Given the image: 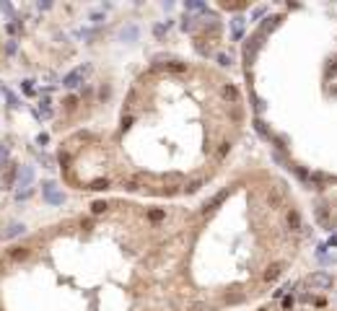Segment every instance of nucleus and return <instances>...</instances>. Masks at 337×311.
<instances>
[{"instance_id": "nucleus-6", "label": "nucleus", "mask_w": 337, "mask_h": 311, "mask_svg": "<svg viewBox=\"0 0 337 311\" xmlns=\"http://www.w3.org/2000/svg\"><path fill=\"white\" fill-rule=\"evenodd\" d=\"M32 179H34V169L32 166H24L18 174V187H32Z\"/></svg>"}, {"instance_id": "nucleus-8", "label": "nucleus", "mask_w": 337, "mask_h": 311, "mask_svg": "<svg viewBox=\"0 0 337 311\" xmlns=\"http://www.w3.org/2000/svg\"><path fill=\"white\" fill-rule=\"evenodd\" d=\"M0 91H3V96H5V101H8V107H13V109H18L21 107V101H18V96L16 94H11L5 86H0Z\"/></svg>"}, {"instance_id": "nucleus-18", "label": "nucleus", "mask_w": 337, "mask_h": 311, "mask_svg": "<svg viewBox=\"0 0 337 311\" xmlns=\"http://www.w3.org/2000/svg\"><path fill=\"white\" fill-rule=\"evenodd\" d=\"M24 257H26V249L24 246H18L16 252H13V260H24Z\"/></svg>"}, {"instance_id": "nucleus-11", "label": "nucleus", "mask_w": 337, "mask_h": 311, "mask_svg": "<svg viewBox=\"0 0 337 311\" xmlns=\"http://www.w3.org/2000/svg\"><path fill=\"white\" fill-rule=\"evenodd\" d=\"M107 208H109V205L104 202V200H96V202H91V213H94V215H101V213H107Z\"/></svg>"}, {"instance_id": "nucleus-9", "label": "nucleus", "mask_w": 337, "mask_h": 311, "mask_svg": "<svg viewBox=\"0 0 337 311\" xmlns=\"http://www.w3.org/2000/svg\"><path fill=\"white\" fill-rule=\"evenodd\" d=\"M88 18H91V24H96V26H101L104 21H107V16H104V11H88Z\"/></svg>"}, {"instance_id": "nucleus-16", "label": "nucleus", "mask_w": 337, "mask_h": 311, "mask_svg": "<svg viewBox=\"0 0 337 311\" xmlns=\"http://www.w3.org/2000/svg\"><path fill=\"white\" fill-rule=\"evenodd\" d=\"M5 52H8V55H16V52H18V42L16 39H8V44H5Z\"/></svg>"}, {"instance_id": "nucleus-1", "label": "nucleus", "mask_w": 337, "mask_h": 311, "mask_svg": "<svg viewBox=\"0 0 337 311\" xmlns=\"http://www.w3.org/2000/svg\"><path fill=\"white\" fill-rule=\"evenodd\" d=\"M257 32L286 52L283 88L288 119L254 125L278 164L309 202L319 229H337V3L254 8Z\"/></svg>"}, {"instance_id": "nucleus-12", "label": "nucleus", "mask_w": 337, "mask_h": 311, "mask_svg": "<svg viewBox=\"0 0 337 311\" xmlns=\"http://www.w3.org/2000/svg\"><path fill=\"white\" fill-rule=\"evenodd\" d=\"M32 192H34L32 187H18V189H16V195H13V197H16V200L21 202V200H26V197H32Z\"/></svg>"}, {"instance_id": "nucleus-4", "label": "nucleus", "mask_w": 337, "mask_h": 311, "mask_svg": "<svg viewBox=\"0 0 337 311\" xmlns=\"http://www.w3.org/2000/svg\"><path fill=\"white\" fill-rule=\"evenodd\" d=\"M138 36H140V29L135 26V24H127L122 32H119V42H127V44H130V42L138 39Z\"/></svg>"}, {"instance_id": "nucleus-21", "label": "nucleus", "mask_w": 337, "mask_h": 311, "mask_svg": "<svg viewBox=\"0 0 337 311\" xmlns=\"http://www.w3.org/2000/svg\"><path fill=\"white\" fill-rule=\"evenodd\" d=\"M36 5H39L42 11H47V8H52V3H49V0H42V3H36Z\"/></svg>"}, {"instance_id": "nucleus-14", "label": "nucleus", "mask_w": 337, "mask_h": 311, "mask_svg": "<svg viewBox=\"0 0 337 311\" xmlns=\"http://www.w3.org/2000/svg\"><path fill=\"white\" fill-rule=\"evenodd\" d=\"M39 112H42V115H44V117H49V112H52V101H49V98H47V96H44V98H42V101H39Z\"/></svg>"}, {"instance_id": "nucleus-5", "label": "nucleus", "mask_w": 337, "mask_h": 311, "mask_svg": "<svg viewBox=\"0 0 337 311\" xmlns=\"http://www.w3.org/2000/svg\"><path fill=\"white\" fill-rule=\"evenodd\" d=\"M26 233V226L24 223H11L8 229L3 231V239H16V236H24Z\"/></svg>"}, {"instance_id": "nucleus-19", "label": "nucleus", "mask_w": 337, "mask_h": 311, "mask_svg": "<svg viewBox=\"0 0 337 311\" xmlns=\"http://www.w3.org/2000/svg\"><path fill=\"white\" fill-rule=\"evenodd\" d=\"M36 143H39V146H47V143H49V138H47V135H44V132H42V135H39V138H36Z\"/></svg>"}, {"instance_id": "nucleus-2", "label": "nucleus", "mask_w": 337, "mask_h": 311, "mask_svg": "<svg viewBox=\"0 0 337 311\" xmlns=\"http://www.w3.org/2000/svg\"><path fill=\"white\" fill-rule=\"evenodd\" d=\"M91 70H94V65H91V63L78 65L76 70H70V73H67L65 78H63V86H65V88H78L80 83H83L88 75H91Z\"/></svg>"}, {"instance_id": "nucleus-3", "label": "nucleus", "mask_w": 337, "mask_h": 311, "mask_svg": "<svg viewBox=\"0 0 337 311\" xmlns=\"http://www.w3.org/2000/svg\"><path fill=\"white\" fill-rule=\"evenodd\" d=\"M42 187H44V200L47 202H52V205H63L65 202V195L55 187V181H44Z\"/></svg>"}, {"instance_id": "nucleus-15", "label": "nucleus", "mask_w": 337, "mask_h": 311, "mask_svg": "<svg viewBox=\"0 0 337 311\" xmlns=\"http://www.w3.org/2000/svg\"><path fill=\"white\" fill-rule=\"evenodd\" d=\"M18 21L16 18H13V21H8V24H5V32H8V34H18Z\"/></svg>"}, {"instance_id": "nucleus-17", "label": "nucleus", "mask_w": 337, "mask_h": 311, "mask_svg": "<svg viewBox=\"0 0 337 311\" xmlns=\"http://www.w3.org/2000/svg\"><path fill=\"white\" fill-rule=\"evenodd\" d=\"M13 181H16V171H8L5 174V187H11Z\"/></svg>"}, {"instance_id": "nucleus-10", "label": "nucleus", "mask_w": 337, "mask_h": 311, "mask_svg": "<svg viewBox=\"0 0 337 311\" xmlns=\"http://www.w3.org/2000/svg\"><path fill=\"white\" fill-rule=\"evenodd\" d=\"M11 158V148H8V143H0V171H3V166L5 161Z\"/></svg>"}, {"instance_id": "nucleus-13", "label": "nucleus", "mask_w": 337, "mask_h": 311, "mask_svg": "<svg viewBox=\"0 0 337 311\" xmlns=\"http://www.w3.org/2000/svg\"><path fill=\"white\" fill-rule=\"evenodd\" d=\"M21 91H24V94H29V96H32V94H36V86H34V81H21Z\"/></svg>"}, {"instance_id": "nucleus-7", "label": "nucleus", "mask_w": 337, "mask_h": 311, "mask_svg": "<svg viewBox=\"0 0 337 311\" xmlns=\"http://www.w3.org/2000/svg\"><path fill=\"white\" fill-rule=\"evenodd\" d=\"M109 187H112V179H107V177H104V179H94L91 184H88V189H96V192H104V189H109Z\"/></svg>"}, {"instance_id": "nucleus-20", "label": "nucleus", "mask_w": 337, "mask_h": 311, "mask_svg": "<svg viewBox=\"0 0 337 311\" xmlns=\"http://www.w3.org/2000/svg\"><path fill=\"white\" fill-rule=\"evenodd\" d=\"M65 104H67V107H76L78 98H76V96H67V98H65Z\"/></svg>"}]
</instances>
